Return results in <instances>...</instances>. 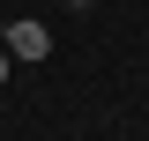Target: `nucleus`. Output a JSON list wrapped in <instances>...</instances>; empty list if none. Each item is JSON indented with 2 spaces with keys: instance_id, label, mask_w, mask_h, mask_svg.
<instances>
[{
  "instance_id": "1",
  "label": "nucleus",
  "mask_w": 149,
  "mask_h": 141,
  "mask_svg": "<svg viewBox=\"0 0 149 141\" xmlns=\"http://www.w3.org/2000/svg\"><path fill=\"white\" fill-rule=\"evenodd\" d=\"M0 45H8L15 59H45V52H52V30L22 15V22H8V30H0Z\"/></svg>"
},
{
  "instance_id": "2",
  "label": "nucleus",
  "mask_w": 149,
  "mask_h": 141,
  "mask_svg": "<svg viewBox=\"0 0 149 141\" xmlns=\"http://www.w3.org/2000/svg\"><path fill=\"white\" fill-rule=\"evenodd\" d=\"M8 67H15V52H8V45H0V82H8Z\"/></svg>"
},
{
  "instance_id": "3",
  "label": "nucleus",
  "mask_w": 149,
  "mask_h": 141,
  "mask_svg": "<svg viewBox=\"0 0 149 141\" xmlns=\"http://www.w3.org/2000/svg\"><path fill=\"white\" fill-rule=\"evenodd\" d=\"M67 8H74V15H90V8H97V0H67Z\"/></svg>"
}]
</instances>
